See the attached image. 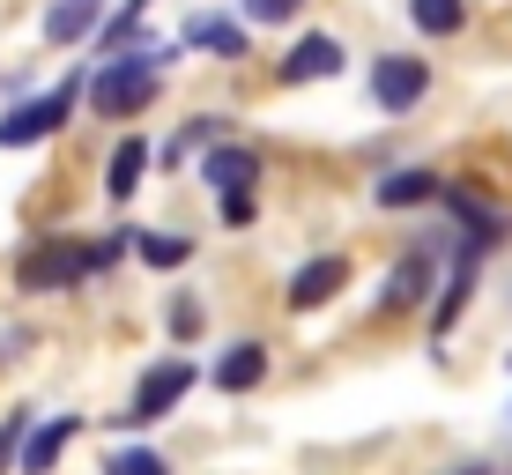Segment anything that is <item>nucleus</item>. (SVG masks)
Segmentation results:
<instances>
[{"instance_id":"f257e3e1","label":"nucleus","mask_w":512,"mask_h":475,"mask_svg":"<svg viewBox=\"0 0 512 475\" xmlns=\"http://www.w3.org/2000/svg\"><path fill=\"white\" fill-rule=\"evenodd\" d=\"M156 60H171V52H119V60H104L97 75H90V104L104 119H127V112H141V104H149L156 90H164V67Z\"/></svg>"},{"instance_id":"f03ea898","label":"nucleus","mask_w":512,"mask_h":475,"mask_svg":"<svg viewBox=\"0 0 512 475\" xmlns=\"http://www.w3.org/2000/svg\"><path fill=\"white\" fill-rule=\"evenodd\" d=\"M90 268H97L90 238H45L38 253H23L15 283H23V297H45V290H67V283H82Z\"/></svg>"},{"instance_id":"7ed1b4c3","label":"nucleus","mask_w":512,"mask_h":475,"mask_svg":"<svg viewBox=\"0 0 512 475\" xmlns=\"http://www.w3.org/2000/svg\"><path fill=\"white\" fill-rule=\"evenodd\" d=\"M75 97H82V82H60V90L15 104V112L0 119V149H30V142H45V134H60L67 112H75Z\"/></svg>"},{"instance_id":"20e7f679","label":"nucleus","mask_w":512,"mask_h":475,"mask_svg":"<svg viewBox=\"0 0 512 475\" xmlns=\"http://www.w3.org/2000/svg\"><path fill=\"white\" fill-rule=\"evenodd\" d=\"M186 386H193V364H186V357H164L149 379L134 386V409L119 416V424H156V416H171V409L186 401Z\"/></svg>"},{"instance_id":"39448f33","label":"nucleus","mask_w":512,"mask_h":475,"mask_svg":"<svg viewBox=\"0 0 512 475\" xmlns=\"http://www.w3.org/2000/svg\"><path fill=\"white\" fill-rule=\"evenodd\" d=\"M423 90H431V67H423L416 52H379V67H372V97L386 104V112H409Z\"/></svg>"},{"instance_id":"423d86ee","label":"nucleus","mask_w":512,"mask_h":475,"mask_svg":"<svg viewBox=\"0 0 512 475\" xmlns=\"http://www.w3.org/2000/svg\"><path fill=\"white\" fill-rule=\"evenodd\" d=\"M201 179L216 186V193H253V179H260V149H245V142H208Z\"/></svg>"},{"instance_id":"0eeeda50","label":"nucleus","mask_w":512,"mask_h":475,"mask_svg":"<svg viewBox=\"0 0 512 475\" xmlns=\"http://www.w3.org/2000/svg\"><path fill=\"white\" fill-rule=\"evenodd\" d=\"M349 283V260L342 253H320V260H305V268L290 275V312H320L334 290Z\"/></svg>"},{"instance_id":"6e6552de","label":"nucleus","mask_w":512,"mask_h":475,"mask_svg":"<svg viewBox=\"0 0 512 475\" xmlns=\"http://www.w3.org/2000/svg\"><path fill=\"white\" fill-rule=\"evenodd\" d=\"M320 75H342V45L327 38H297V52L290 60H282V82H290V90H305V82H320Z\"/></svg>"},{"instance_id":"1a4fd4ad","label":"nucleus","mask_w":512,"mask_h":475,"mask_svg":"<svg viewBox=\"0 0 512 475\" xmlns=\"http://www.w3.org/2000/svg\"><path fill=\"white\" fill-rule=\"evenodd\" d=\"M423 297H431V253H401V268L386 275L379 305L386 312H409V305H423Z\"/></svg>"},{"instance_id":"9d476101","label":"nucleus","mask_w":512,"mask_h":475,"mask_svg":"<svg viewBox=\"0 0 512 475\" xmlns=\"http://www.w3.org/2000/svg\"><path fill=\"white\" fill-rule=\"evenodd\" d=\"M75 431H82V416H45V424L30 431V446H23V475H52V461L67 453Z\"/></svg>"},{"instance_id":"9b49d317","label":"nucleus","mask_w":512,"mask_h":475,"mask_svg":"<svg viewBox=\"0 0 512 475\" xmlns=\"http://www.w3.org/2000/svg\"><path fill=\"white\" fill-rule=\"evenodd\" d=\"M260 379H268V349H260V342H238V349L216 357V386H223V394H253Z\"/></svg>"},{"instance_id":"f8f14e48","label":"nucleus","mask_w":512,"mask_h":475,"mask_svg":"<svg viewBox=\"0 0 512 475\" xmlns=\"http://www.w3.org/2000/svg\"><path fill=\"white\" fill-rule=\"evenodd\" d=\"M97 15H104V0H52V8H45V38L52 45H75V38H90V30H97Z\"/></svg>"},{"instance_id":"ddd939ff","label":"nucleus","mask_w":512,"mask_h":475,"mask_svg":"<svg viewBox=\"0 0 512 475\" xmlns=\"http://www.w3.org/2000/svg\"><path fill=\"white\" fill-rule=\"evenodd\" d=\"M423 201H446L438 171H394V179H379V208H423Z\"/></svg>"},{"instance_id":"4468645a","label":"nucleus","mask_w":512,"mask_h":475,"mask_svg":"<svg viewBox=\"0 0 512 475\" xmlns=\"http://www.w3.org/2000/svg\"><path fill=\"white\" fill-rule=\"evenodd\" d=\"M141 171H149V142L127 134V142L112 149V164H104V193H112V201H127V193L141 186Z\"/></svg>"},{"instance_id":"2eb2a0df","label":"nucleus","mask_w":512,"mask_h":475,"mask_svg":"<svg viewBox=\"0 0 512 475\" xmlns=\"http://www.w3.org/2000/svg\"><path fill=\"white\" fill-rule=\"evenodd\" d=\"M468 290H475V245L461 253V268H453V283H446V297H438V312H431V334H438V342L453 334V320H461V305H468Z\"/></svg>"},{"instance_id":"dca6fc26","label":"nucleus","mask_w":512,"mask_h":475,"mask_svg":"<svg viewBox=\"0 0 512 475\" xmlns=\"http://www.w3.org/2000/svg\"><path fill=\"white\" fill-rule=\"evenodd\" d=\"M186 38H193V45H208L216 60H238V52H245V30H238V23H223V15H193Z\"/></svg>"},{"instance_id":"f3484780","label":"nucleus","mask_w":512,"mask_h":475,"mask_svg":"<svg viewBox=\"0 0 512 475\" xmlns=\"http://www.w3.org/2000/svg\"><path fill=\"white\" fill-rule=\"evenodd\" d=\"M134 253L149 260V268H186L193 238H179V231H134Z\"/></svg>"},{"instance_id":"a211bd4d","label":"nucleus","mask_w":512,"mask_h":475,"mask_svg":"<svg viewBox=\"0 0 512 475\" xmlns=\"http://www.w3.org/2000/svg\"><path fill=\"white\" fill-rule=\"evenodd\" d=\"M409 15H416L423 38H453L468 23V0H409Z\"/></svg>"},{"instance_id":"6ab92c4d","label":"nucleus","mask_w":512,"mask_h":475,"mask_svg":"<svg viewBox=\"0 0 512 475\" xmlns=\"http://www.w3.org/2000/svg\"><path fill=\"white\" fill-rule=\"evenodd\" d=\"M104 475H171V468H164V453L127 446V453H112V468H104Z\"/></svg>"},{"instance_id":"aec40b11","label":"nucleus","mask_w":512,"mask_h":475,"mask_svg":"<svg viewBox=\"0 0 512 475\" xmlns=\"http://www.w3.org/2000/svg\"><path fill=\"white\" fill-rule=\"evenodd\" d=\"M305 0H245V23H290Z\"/></svg>"},{"instance_id":"412c9836","label":"nucleus","mask_w":512,"mask_h":475,"mask_svg":"<svg viewBox=\"0 0 512 475\" xmlns=\"http://www.w3.org/2000/svg\"><path fill=\"white\" fill-rule=\"evenodd\" d=\"M141 8H149V0H119V15H112V30H104V38L119 45V38H127V30L141 23Z\"/></svg>"},{"instance_id":"4be33fe9","label":"nucleus","mask_w":512,"mask_h":475,"mask_svg":"<svg viewBox=\"0 0 512 475\" xmlns=\"http://www.w3.org/2000/svg\"><path fill=\"white\" fill-rule=\"evenodd\" d=\"M201 327V305H193V297H179V305H171V334H193Z\"/></svg>"},{"instance_id":"5701e85b","label":"nucleus","mask_w":512,"mask_h":475,"mask_svg":"<svg viewBox=\"0 0 512 475\" xmlns=\"http://www.w3.org/2000/svg\"><path fill=\"white\" fill-rule=\"evenodd\" d=\"M223 223H253V193H223Z\"/></svg>"},{"instance_id":"b1692460","label":"nucleus","mask_w":512,"mask_h":475,"mask_svg":"<svg viewBox=\"0 0 512 475\" xmlns=\"http://www.w3.org/2000/svg\"><path fill=\"white\" fill-rule=\"evenodd\" d=\"M15 438H23V416H8V424H0V461H8V446Z\"/></svg>"},{"instance_id":"393cba45","label":"nucleus","mask_w":512,"mask_h":475,"mask_svg":"<svg viewBox=\"0 0 512 475\" xmlns=\"http://www.w3.org/2000/svg\"><path fill=\"white\" fill-rule=\"evenodd\" d=\"M461 475H483V468H461Z\"/></svg>"}]
</instances>
